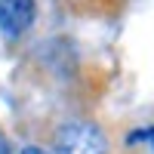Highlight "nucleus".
I'll return each mask as SVG.
<instances>
[{
    "label": "nucleus",
    "instance_id": "nucleus-3",
    "mask_svg": "<svg viewBox=\"0 0 154 154\" xmlns=\"http://www.w3.org/2000/svg\"><path fill=\"white\" fill-rule=\"evenodd\" d=\"M136 142H148V145L154 148V126H148V130H136V133H130V145H136Z\"/></svg>",
    "mask_w": 154,
    "mask_h": 154
},
{
    "label": "nucleus",
    "instance_id": "nucleus-1",
    "mask_svg": "<svg viewBox=\"0 0 154 154\" xmlns=\"http://www.w3.org/2000/svg\"><path fill=\"white\" fill-rule=\"evenodd\" d=\"M108 139L96 123L71 120L56 133V151L59 154H105Z\"/></svg>",
    "mask_w": 154,
    "mask_h": 154
},
{
    "label": "nucleus",
    "instance_id": "nucleus-5",
    "mask_svg": "<svg viewBox=\"0 0 154 154\" xmlns=\"http://www.w3.org/2000/svg\"><path fill=\"white\" fill-rule=\"evenodd\" d=\"M0 154H9V142H6L3 133H0Z\"/></svg>",
    "mask_w": 154,
    "mask_h": 154
},
{
    "label": "nucleus",
    "instance_id": "nucleus-2",
    "mask_svg": "<svg viewBox=\"0 0 154 154\" xmlns=\"http://www.w3.org/2000/svg\"><path fill=\"white\" fill-rule=\"evenodd\" d=\"M34 0H0V31L3 37L16 40L34 25Z\"/></svg>",
    "mask_w": 154,
    "mask_h": 154
},
{
    "label": "nucleus",
    "instance_id": "nucleus-4",
    "mask_svg": "<svg viewBox=\"0 0 154 154\" xmlns=\"http://www.w3.org/2000/svg\"><path fill=\"white\" fill-rule=\"evenodd\" d=\"M22 154H49V151H43V148H37V145H28V148H22Z\"/></svg>",
    "mask_w": 154,
    "mask_h": 154
}]
</instances>
